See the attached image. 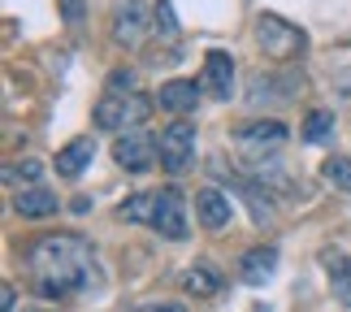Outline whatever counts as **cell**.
<instances>
[{
    "instance_id": "obj_1",
    "label": "cell",
    "mask_w": 351,
    "mask_h": 312,
    "mask_svg": "<svg viewBox=\"0 0 351 312\" xmlns=\"http://www.w3.org/2000/svg\"><path fill=\"white\" fill-rule=\"evenodd\" d=\"M31 265V282L44 300H70V295L87 291L91 282H100L96 252L83 235H48L26 252Z\"/></svg>"
},
{
    "instance_id": "obj_2",
    "label": "cell",
    "mask_w": 351,
    "mask_h": 312,
    "mask_svg": "<svg viewBox=\"0 0 351 312\" xmlns=\"http://www.w3.org/2000/svg\"><path fill=\"white\" fill-rule=\"evenodd\" d=\"M256 44L274 61H300L308 52V35L295 22L278 18V13H261V18H256Z\"/></svg>"
},
{
    "instance_id": "obj_3",
    "label": "cell",
    "mask_w": 351,
    "mask_h": 312,
    "mask_svg": "<svg viewBox=\"0 0 351 312\" xmlns=\"http://www.w3.org/2000/svg\"><path fill=\"white\" fill-rule=\"evenodd\" d=\"M147 113H152V100L139 96V91H109L100 104H96V126L104 130H134V126H143Z\"/></svg>"
},
{
    "instance_id": "obj_4",
    "label": "cell",
    "mask_w": 351,
    "mask_h": 312,
    "mask_svg": "<svg viewBox=\"0 0 351 312\" xmlns=\"http://www.w3.org/2000/svg\"><path fill=\"white\" fill-rule=\"evenodd\" d=\"M156 156H160V143H152V134H147V130H126V134H117V139H113V160L126 173H147Z\"/></svg>"
},
{
    "instance_id": "obj_5",
    "label": "cell",
    "mask_w": 351,
    "mask_h": 312,
    "mask_svg": "<svg viewBox=\"0 0 351 312\" xmlns=\"http://www.w3.org/2000/svg\"><path fill=\"white\" fill-rule=\"evenodd\" d=\"M195 160V126L191 121H173L160 130V165L169 173H186Z\"/></svg>"
},
{
    "instance_id": "obj_6",
    "label": "cell",
    "mask_w": 351,
    "mask_h": 312,
    "mask_svg": "<svg viewBox=\"0 0 351 312\" xmlns=\"http://www.w3.org/2000/svg\"><path fill=\"white\" fill-rule=\"evenodd\" d=\"M234 143L247 152V160H265L269 147H282L287 143V126L274 117H265V121H243V126L234 130Z\"/></svg>"
},
{
    "instance_id": "obj_7",
    "label": "cell",
    "mask_w": 351,
    "mask_h": 312,
    "mask_svg": "<svg viewBox=\"0 0 351 312\" xmlns=\"http://www.w3.org/2000/svg\"><path fill=\"white\" fill-rule=\"evenodd\" d=\"M156 235H165V239H186V195L178 191V187H160L156 191Z\"/></svg>"
},
{
    "instance_id": "obj_8",
    "label": "cell",
    "mask_w": 351,
    "mask_h": 312,
    "mask_svg": "<svg viewBox=\"0 0 351 312\" xmlns=\"http://www.w3.org/2000/svg\"><path fill=\"white\" fill-rule=\"evenodd\" d=\"M199 91H208V96H217V100H226L234 91V57H230V52H217V48H213L208 57H204Z\"/></svg>"
},
{
    "instance_id": "obj_9",
    "label": "cell",
    "mask_w": 351,
    "mask_h": 312,
    "mask_svg": "<svg viewBox=\"0 0 351 312\" xmlns=\"http://www.w3.org/2000/svg\"><path fill=\"white\" fill-rule=\"evenodd\" d=\"M143 31H147L143 0H126V5L117 9V18H113V39H117V44H126V48H134L143 39Z\"/></svg>"
},
{
    "instance_id": "obj_10",
    "label": "cell",
    "mask_w": 351,
    "mask_h": 312,
    "mask_svg": "<svg viewBox=\"0 0 351 312\" xmlns=\"http://www.w3.org/2000/svg\"><path fill=\"white\" fill-rule=\"evenodd\" d=\"M195 213L204 221V230H226L234 208H230V195H221L217 187H204V191H195Z\"/></svg>"
},
{
    "instance_id": "obj_11",
    "label": "cell",
    "mask_w": 351,
    "mask_h": 312,
    "mask_svg": "<svg viewBox=\"0 0 351 312\" xmlns=\"http://www.w3.org/2000/svg\"><path fill=\"white\" fill-rule=\"evenodd\" d=\"M91 156H96V139H91V134H78V139H70L57 152V173L61 178H78V173L91 165Z\"/></svg>"
},
{
    "instance_id": "obj_12",
    "label": "cell",
    "mask_w": 351,
    "mask_h": 312,
    "mask_svg": "<svg viewBox=\"0 0 351 312\" xmlns=\"http://www.w3.org/2000/svg\"><path fill=\"white\" fill-rule=\"evenodd\" d=\"M274 274H278V252L274 248H252L239 265V278L247 282V287H265Z\"/></svg>"
},
{
    "instance_id": "obj_13",
    "label": "cell",
    "mask_w": 351,
    "mask_h": 312,
    "mask_svg": "<svg viewBox=\"0 0 351 312\" xmlns=\"http://www.w3.org/2000/svg\"><path fill=\"white\" fill-rule=\"evenodd\" d=\"M304 83V78H278V74H261V70H256L252 74V91H247V100L252 104H265V100H278V104H287L291 96H287V91H278V87H300Z\"/></svg>"
},
{
    "instance_id": "obj_14",
    "label": "cell",
    "mask_w": 351,
    "mask_h": 312,
    "mask_svg": "<svg viewBox=\"0 0 351 312\" xmlns=\"http://www.w3.org/2000/svg\"><path fill=\"white\" fill-rule=\"evenodd\" d=\"M13 208H18L22 217H52L61 208V200L52 191H44V187H26V191L13 195Z\"/></svg>"
},
{
    "instance_id": "obj_15",
    "label": "cell",
    "mask_w": 351,
    "mask_h": 312,
    "mask_svg": "<svg viewBox=\"0 0 351 312\" xmlns=\"http://www.w3.org/2000/svg\"><path fill=\"white\" fill-rule=\"evenodd\" d=\"M195 104H199V91L186 78H173V83L160 87V108H169V113H191Z\"/></svg>"
},
{
    "instance_id": "obj_16",
    "label": "cell",
    "mask_w": 351,
    "mask_h": 312,
    "mask_svg": "<svg viewBox=\"0 0 351 312\" xmlns=\"http://www.w3.org/2000/svg\"><path fill=\"white\" fill-rule=\"evenodd\" d=\"M156 191H143V195H134V200H126V204H121L117 208V217H121V221H147V226H152L156 221Z\"/></svg>"
},
{
    "instance_id": "obj_17",
    "label": "cell",
    "mask_w": 351,
    "mask_h": 312,
    "mask_svg": "<svg viewBox=\"0 0 351 312\" xmlns=\"http://www.w3.org/2000/svg\"><path fill=\"white\" fill-rule=\"evenodd\" d=\"M326 269H330V282H334L339 304H351V261L343 252H334V256H326Z\"/></svg>"
},
{
    "instance_id": "obj_18",
    "label": "cell",
    "mask_w": 351,
    "mask_h": 312,
    "mask_svg": "<svg viewBox=\"0 0 351 312\" xmlns=\"http://www.w3.org/2000/svg\"><path fill=\"white\" fill-rule=\"evenodd\" d=\"M182 287H186V291H191V295H195V300H208V295H217V291H221V278H217V274H213V269H208V265H195V269H191V274H186V278H182Z\"/></svg>"
},
{
    "instance_id": "obj_19",
    "label": "cell",
    "mask_w": 351,
    "mask_h": 312,
    "mask_svg": "<svg viewBox=\"0 0 351 312\" xmlns=\"http://www.w3.org/2000/svg\"><path fill=\"white\" fill-rule=\"evenodd\" d=\"M334 134V113L330 108H313V113L304 117V139L308 143H326Z\"/></svg>"
},
{
    "instance_id": "obj_20",
    "label": "cell",
    "mask_w": 351,
    "mask_h": 312,
    "mask_svg": "<svg viewBox=\"0 0 351 312\" xmlns=\"http://www.w3.org/2000/svg\"><path fill=\"white\" fill-rule=\"evenodd\" d=\"M321 178L330 187H339V191H351V156H330L321 165Z\"/></svg>"
},
{
    "instance_id": "obj_21",
    "label": "cell",
    "mask_w": 351,
    "mask_h": 312,
    "mask_svg": "<svg viewBox=\"0 0 351 312\" xmlns=\"http://www.w3.org/2000/svg\"><path fill=\"white\" fill-rule=\"evenodd\" d=\"M152 26H156V35H160V39H169V44L178 39V22H173V9L165 5V0L156 5V13H152Z\"/></svg>"
},
{
    "instance_id": "obj_22",
    "label": "cell",
    "mask_w": 351,
    "mask_h": 312,
    "mask_svg": "<svg viewBox=\"0 0 351 312\" xmlns=\"http://www.w3.org/2000/svg\"><path fill=\"white\" fill-rule=\"evenodd\" d=\"M61 9H65V22H70V26H83V18H87V0H61Z\"/></svg>"
},
{
    "instance_id": "obj_23",
    "label": "cell",
    "mask_w": 351,
    "mask_h": 312,
    "mask_svg": "<svg viewBox=\"0 0 351 312\" xmlns=\"http://www.w3.org/2000/svg\"><path fill=\"white\" fill-rule=\"evenodd\" d=\"M39 173H44V165H39V160H22V165L13 169V178H18V182H35Z\"/></svg>"
},
{
    "instance_id": "obj_24",
    "label": "cell",
    "mask_w": 351,
    "mask_h": 312,
    "mask_svg": "<svg viewBox=\"0 0 351 312\" xmlns=\"http://www.w3.org/2000/svg\"><path fill=\"white\" fill-rule=\"evenodd\" d=\"M139 312H186L182 304H147V308H139Z\"/></svg>"
},
{
    "instance_id": "obj_25",
    "label": "cell",
    "mask_w": 351,
    "mask_h": 312,
    "mask_svg": "<svg viewBox=\"0 0 351 312\" xmlns=\"http://www.w3.org/2000/svg\"><path fill=\"white\" fill-rule=\"evenodd\" d=\"M13 300H18V291H13V287L0 291V308H5V312H13Z\"/></svg>"
}]
</instances>
